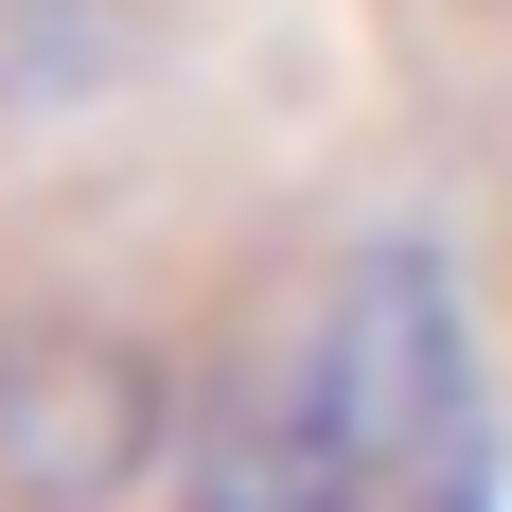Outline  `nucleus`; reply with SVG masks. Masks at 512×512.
Segmentation results:
<instances>
[{
	"label": "nucleus",
	"mask_w": 512,
	"mask_h": 512,
	"mask_svg": "<svg viewBox=\"0 0 512 512\" xmlns=\"http://www.w3.org/2000/svg\"><path fill=\"white\" fill-rule=\"evenodd\" d=\"M177 512H407V495L371 460H336L283 371H248V389H212V407L177 424Z\"/></svg>",
	"instance_id": "3"
},
{
	"label": "nucleus",
	"mask_w": 512,
	"mask_h": 512,
	"mask_svg": "<svg viewBox=\"0 0 512 512\" xmlns=\"http://www.w3.org/2000/svg\"><path fill=\"white\" fill-rule=\"evenodd\" d=\"M177 371L124 318H18L0 336V495L18 512H124L142 477H177Z\"/></svg>",
	"instance_id": "2"
},
{
	"label": "nucleus",
	"mask_w": 512,
	"mask_h": 512,
	"mask_svg": "<svg viewBox=\"0 0 512 512\" xmlns=\"http://www.w3.org/2000/svg\"><path fill=\"white\" fill-rule=\"evenodd\" d=\"M301 424L336 460H371L389 495H442L477 460V318H460V265L424 248V230H371L336 283H318L301 354H283Z\"/></svg>",
	"instance_id": "1"
}]
</instances>
